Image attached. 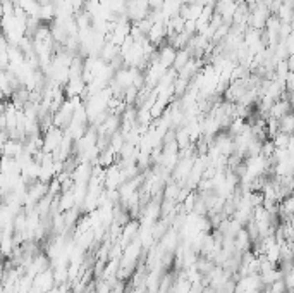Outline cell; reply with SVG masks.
<instances>
[{
	"label": "cell",
	"mask_w": 294,
	"mask_h": 293,
	"mask_svg": "<svg viewBox=\"0 0 294 293\" xmlns=\"http://www.w3.org/2000/svg\"><path fill=\"white\" fill-rule=\"evenodd\" d=\"M270 140L275 148H288L289 152H293V135H286V133L277 131Z\"/></svg>",
	"instance_id": "obj_6"
},
{
	"label": "cell",
	"mask_w": 294,
	"mask_h": 293,
	"mask_svg": "<svg viewBox=\"0 0 294 293\" xmlns=\"http://www.w3.org/2000/svg\"><path fill=\"white\" fill-rule=\"evenodd\" d=\"M267 288H268V292H270V293H288L289 292L288 288H286L282 278H281V280H277V281H274L272 285H268Z\"/></svg>",
	"instance_id": "obj_12"
},
{
	"label": "cell",
	"mask_w": 294,
	"mask_h": 293,
	"mask_svg": "<svg viewBox=\"0 0 294 293\" xmlns=\"http://www.w3.org/2000/svg\"><path fill=\"white\" fill-rule=\"evenodd\" d=\"M0 173H2V160H0Z\"/></svg>",
	"instance_id": "obj_15"
},
{
	"label": "cell",
	"mask_w": 294,
	"mask_h": 293,
	"mask_svg": "<svg viewBox=\"0 0 294 293\" xmlns=\"http://www.w3.org/2000/svg\"><path fill=\"white\" fill-rule=\"evenodd\" d=\"M190 59H191V54H190V50H188V48H181V50H176V59H174L172 69H174V71L179 73L181 69H183L184 66L188 64V62H190Z\"/></svg>",
	"instance_id": "obj_7"
},
{
	"label": "cell",
	"mask_w": 294,
	"mask_h": 293,
	"mask_svg": "<svg viewBox=\"0 0 294 293\" xmlns=\"http://www.w3.org/2000/svg\"><path fill=\"white\" fill-rule=\"evenodd\" d=\"M132 24H136V26H138V30L146 37V35H148V31H150V28L153 26V21H152V17H150V16H146L145 19L138 21V23H132Z\"/></svg>",
	"instance_id": "obj_11"
},
{
	"label": "cell",
	"mask_w": 294,
	"mask_h": 293,
	"mask_svg": "<svg viewBox=\"0 0 294 293\" xmlns=\"http://www.w3.org/2000/svg\"><path fill=\"white\" fill-rule=\"evenodd\" d=\"M201 293H217V290H215V288H212V287H203Z\"/></svg>",
	"instance_id": "obj_13"
},
{
	"label": "cell",
	"mask_w": 294,
	"mask_h": 293,
	"mask_svg": "<svg viewBox=\"0 0 294 293\" xmlns=\"http://www.w3.org/2000/svg\"><path fill=\"white\" fill-rule=\"evenodd\" d=\"M279 131H281V133H286V135H293V131H294V116L291 112L286 114V116H282L281 119H279Z\"/></svg>",
	"instance_id": "obj_9"
},
{
	"label": "cell",
	"mask_w": 294,
	"mask_h": 293,
	"mask_svg": "<svg viewBox=\"0 0 294 293\" xmlns=\"http://www.w3.org/2000/svg\"><path fill=\"white\" fill-rule=\"evenodd\" d=\"M86 83L83 78H71L65 83V99H72V97H78L85 92Z\"/></svg>",
	"instance_id": "obj_5"
},
{
	"label": "cell",
	"mask_w": 294,
	"mask_h": 293,
	"mask_svg": "<svg viewBox=\"0 0 294 293\" xmlns=\"http://www.w3.org/2000/svg\"><path fill=\"white\" fill-rule=\"evenodd\" d=\"M62 140H64V130H59V128L52 126L45 131V137H43V150L45 153H52L54 150H57L61 146Z\"/></svg>",
	"instance_id": "obj_1"
},
{
	"label": "cell",
	"mask_w": 294,
	"mask_h": 293,
	"mask_svg": "<svg viewBox=\"0 0 294 293\" xmlns=\"http://www.w3.org/2000/svg\"><path fill=\"white\" fill-rule=\"evenodd\" d=\"M174 59H176V48H172L170 45H163L160 47L159 54H157V61L162 66L163 69H170L174 64Z\"/></svg>",
	"instance_id": "obj_3"
},
{
	"label": "cell",
	"mask_w": 294,
	"mask_h": 293,
	"mask_svg": "<svg viewBox=\"0 0 294 293\" xmlns=\"http://www.w3.org/2000/svg\"><path fill=\"white\" fill-rule=\"evenodd\" d=\"M38 19H40V23H52V21L55 19V5L54 3L40 5V10H38Z\"/></svg>",
	"instance_id": "obj_8"
},
{
	"label": "cell",
	"mask_w": 294,
	"mask_h": 293,
	"mask_svg": "<svg viewBox=\"0 0 294 293\" xmlns=\"http://www.w3.org/2000/svg\"><path fill=\"white\" fill-rule=\"evenodd\" d=\"M289 112H291V102H288V100H284V99H279V100H275V102L270 106L267 117L281 119L282 116H286V114H289Z\"/></svg>",
	"instance_id": "obj_4"
},
{
	"label": "cell",
	"mask_w": 294,
	"mask_h": 293,
	"mask_svg": "<svg viewBox=\"0 0 294 293\" xmlns=\"http://www.w3.org/2000/svg\"><path fill=\"white\" fill-rule=\"evenodd\" d=\"M274 16H277V19L281 21V23L291 24V21H293V9H291V7H288V5H284V3H281V5H279V9L275 10Z\"/></svg>",
	"instance_id": "obj_10"
},
{
	"label": "cell",
	"mask_w": 294,
	"mask_h": 293,
	"mask_svg": "<svg viewBox=\"0 0 294 293\" xmlns=\"http://www.w3.org/2000/svg\"><path fill=\"white\" fill-rule=\"evenodd\" d=\"M117 55H121V48H119L115 43H112V41L105 40L103 47L100 48V52H98L97 57L100 59V61H103L105 64H110Z\"/></svg>",
	"instance_id": "obj_2"
},
{
	"label": "cell",
	"mask_w": 294,
	"mask_h": 293,
	"mask_svg": "<svg viewBox=\"0 0 294 293\" xmlns=\"http://www.w3.org/2000/svg\"><path fill=\"white\" fill-rule=\"evenodd\" d=\"M261 293H270V292H268V288H263V290H261Z\"/></svg>",
	"instance_id": "obj_14"
}]
</instances>
